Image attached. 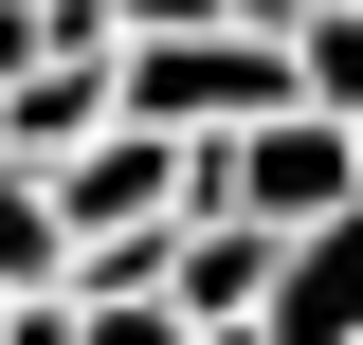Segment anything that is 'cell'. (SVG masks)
I'll return each instance as SVG.
<instances>
[{"label":"cell","instance_id":"1","mask_svg":"<svg viewBox=\"0 0 363 345\" xmlns=\"http://www.w3.org/2000/svg\"><path fill=\"white\" fill-rule=\"evenodd\" d=\"M255 345H363V200H327V218L272 236V273H255Z\"/></svg>","mask_w":363,"mask_h":345},{"label":"cell","instance_id":"5","mask_svg":"<svg viewBox=\"0 0 363 345\" xmlns=\"http://www.w3.org/2000/svg\"><path fill=\"white\" fill-rule=\"evenodd\" d=\"M218 18H255V37H291V18H309V0H218Z\"/></svg>","mask_w":363,"mask_h":345},{"label":"cell","instance_id":"3","mask_svg":"<svg viewBox=\"0 0 363 345\" xmlns=\"http://www.w3.org/2000/svg\"><path fill=\"white\" fill-rule=\"evenodd\" d=\"M291 91L309 109H363V0H309L291 18Z\"/></svg>","mask_w":363,"mask_h":345},{"label":"cell","instance_id":"2","mask_svg":"<svg viewBox=\"0 0 363 345\" xmlns=\"http://www.w3.org/2000/svg\"><path fill=\"white\" fill-rule=\"evenodd\" d=\"M0 291H73V218L37 200V164H0Z\"/></svg>","mask_w":363,"mask_h":345},{"label":"cell","instance_id":"4","mask_svg":"<svg viewBox=\"0 0 363 345\" xmlns=\"http://www.w3.org/2000/svg\"><path fill=\"white\" fill-rule=\"evenodd\" d=\"M164 327H182L164 291H73V345H164Z\"/></svg>","mask_w":363,"mask_h":345}]
</instances>
